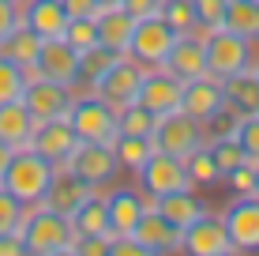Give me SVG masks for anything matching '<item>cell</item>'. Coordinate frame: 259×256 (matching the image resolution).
Instances as JSON below:
<instances>
[{
  "label": "cell",
  "mask_w": 259,
  "mask_h": 256,
  "mask_svg": "<svg viewBox=\"0 0 259 256\" xmlns=\"http://www.w3.org/2000/svg\"><path fill=\"white\" fill-rule=\"evenodd\" d=\"M91 192H98V189H91L87 181H79L71 170L60 166V170L53 173L46 196H41V207H49V211H57V215H68V218H71L79 207H83V200L91 196Z\"/></svg>",
  "instance_id": "20"
},
{
  "label": "cell",
  "mask_w": 259,
  "mask_h": 256,
  "mask_svg": "<svg viewBox=\"0 0 259 256\" xmlns=\"http://www.w3.org/2000/svg\"><path fill=\"white\" fill-rule=\"evenodd\" d=\"M41 42H46V38H41L38 30H30V26L19 19V26H15L4 42H0V53H4V57H12L15 64H23L26 72H30L34 60H38V53H41Z\"/></svg>",
  "instance_id": "27"
},
{
  "label": "cell",
  "mask_w": 259,
  "mask_h": 256,
  "mask_svg": "<svg viewBox=\"0 0 259 256\" xmlns=\"http://www.w3.org/2000/svg\"><path fill=\"white\" fill-rule=\"evenodd\" d=\"M23 23L30 30H38L41 38H60L68 26V12H64V0H23L19 8Z\"/></svg>",
  "instance_id": "22"
},
{
  "label": "cell",
  "mask_w": 259,
  "mask_h": 256,
  "mask_svg": "<svg viewBox=\"0 0 259 256\" xmlns=\"http://www.w3.org/2000/svg\"><path fill=\"white\" fill-rule=\"evenodd\" d=\"M71 98H75V87L64 83H53V79L30 76L23 87V105L30 109L34 121H49V117H68Z\"/></svg>",
  "instance_id": "10"
},
{
  "label": "cell",
  "mask_w": 259,
  "mask_h": 256,
  "mask_svg": "<svg viewBox=\"0 0 259 256\" xmlns=\"http://www.w3.org/2000/svg\"><path fill=\"white\" fill-rule=\"evenodd\" d=\"M71 256H113V237H75Z\"/></svg>",
  "instance_id": "42"
},
{
  "label": "cell",
  "mask_w": 259,
  "mask_h": 256,
  "mask_svg": "<svg viewBox=\"0 0 259 256\" xmlns=\"http://www.w3.org/2000/svg\"><path fill=\"white\" fill-rule=\"evenodd\" d=\"M109 147H113V155H117L120 170H128V173H139L143 162L154 155V143H150V136H124V132H117V139H113Z\"/></svg>",
  "instance_id": "31"
},
{
  "label": "cell",
  "mask_w": 259,
  "mask_h": 256,
  "mask_svg": "<svg viewBox=\"0 0 259 256\" xmlns=\"http://www.w3.org/2000/svg\"><path fill=\"white\" fill-rule=\"evenodd\" d=\"M184 170H188L192 189L210 192V189L222 185V170H218V162H214V155H210V143H199L192 155H184Z\"/></svg>",
  "instance_id": "28"
},
{
  "label": "cell",
  "mask_w": 259,
  "mask_h": 256,
  "mask_svg": "<svg viewBox=\"0 0 259 256\" xmlns=\"http://www.w3.org/2000/svg\"><path fill=\"white\" fill-rule=\"evenodd\" d=\"M173 42H177L173 26L162 15H147V19H136V30H132V42H128V57L143 68H162Z\"/></svg>",
  "instance_id": "7"
},
{
  "label": "cell",
  "mask_w": 259,
  "mask_h": 256,
  "mask_svg": "<svg viewBox=\"0 0 259 256\" xmlns=\"http://www.w3.org/2000/svg\"><path fill=\"white\" fill-rule=\"evenodd\" d=\"M150 204H154V211H162L177 230H184V226L195 223L203 211H210V204L199 196V189H177V192H169V196L150 200Z\"/></svg>",
  "instance_id": "21"
},
{
  "label": "cell",
  "mask_w": 259,
  "mask_h": 256,
  "mask_svg": "<svg viewBox=\"0 0 259 256\" xmlns=\"http://www.w3.org/2000/svg\"><path fill=\"white\" fill-rule=\"evenodd\" d=\"M105 207H109V234L128 237L136 230V223L143 218V211L150 207V196L139 185H120V189L105 192Z\"/></svg>",
  "instance_id": "15"
},
{
  "label": "cell",
  "mask_w": 259,
  "mask_h": 256,
  "mask_svg": "<svg viewBox=\"0 0 259 256\" xmlns=\"http://www.w3.org/2000/svg\"><path fill=\"white\" fill-rule=\"evenodd\" d=\"M117 132H124V136H150L154 132V113H147L139 102L124 105V109H117Z\"/></svg>",
  "instance_id": "33"
},
{
  "label": "cell",
  "mask_w": 259,
  "mask_h": 256,
  "mask_svg": "<svg viewBox=\"0 0 259 256\" xmlns=\"http://www.w3.org/2000/svg\"><path fill=\"white\" fill-rule=\"evenodd\" d=\"M136 185L147 192L150 200L169 196V192H177V189H192L188 170H184V158L165 155V151H154L147 162H143V170L136 173Z\"/></svg>",
  "instance_id": "9"
},
{
  "label": "cell",
  "mask_w": 259,
  "mask_h": 256,
  "mask_svg": "<svg viewBox=\"0 0 259 256\" xmlns=\"http://www.w3.org/2000/svg\"><path fill=\"white\" fill-rule=\"evenodd\" d=\"M26 79H30V72H26L23 64H15L12 57H4V53H0V102H15V98H23Z\"/></svg>",
  "instance_id": "32"
},
{
  "label": "cell",
  "mask_w": 259,
  "mask_h": 256,
  "mask_svg": "<svg viewBox=\"0 0 259 256\" xmlns=\"http://www.w3.org/2000/svg\"><path fill=\"white\" fill-rule=\"evenodd\" d=\"M68 121L75 128L79 143H113L117 139V109L98 91H75Z\"/></svg>",
  "instance_id": "3"
},
{
  "label": "cell",
  "mask_w": 259,
  "mask_h": 256,
  "mask_svg": "<svg viewBox=\"0 0 259 256\" xmlns=\"http://www.w3.org/2000/svg\"><path fill=\"white\" fill-rule=\"evenodd\" d=\"M150 143H154V151H165V155L184 158V155H192L199 143H207V136H203V125L195 117H188L184 109H173V113L154 117Z\"/></svg>",
  "instance_id": "6"
},
{
  "label": "cell",
  "mask_w": 259,
  "mask_h": 256,
  "mask_svg": "<svg viewBox=\"0 0 259 256\" xmlns=\"http://www.w3.org/2000/svg\"><path fill=\"white\" fill-rule=\"evenodd\" d=\"M240 113L233 109V105H222L214 117L203 121V136L207 139H237V128H240Z\"/></svg>",
  "instance_id": "34"
},
{
  "label": "cell",
  "mask_w": 259,
  "mask_h": 256,
  "mask_svg": "<svg viewBox=\"0 0 259 256\" xmlns=\"http://www.w3.org/2000/svg\"><path fill=\"white\" fill-rule=\"evenodd\" d=\"M12 4H19V8H23V0H12Z\"/></svg>",
  "instance_id": "51"
},
{
  "label": "cell",
  "mask_w": 259,
  "mask_h": 256,
  "mask_svg": "<svg viewBox=\"0 0 259 256\" xmlns=\"http://www.w3.org/2000/svg\"><path fill=\"white\" fill-rule=\"evenodd\" d=\"M23 215H26V204H23V200H15L12 192L0 185V234H19Z\"/></svg>",
  "instance_id": "39"
},
{
  "label": "cell",
  "mask_w": 259,
  "mask_h": 256,
  "mask_svg": "<svg viewBox=\"0 0 259 256\" xmlns=\"http://www.w3.org/2000/svg\"><path fill=\"white\" fill-rule=\"evenodd\" d=\"M120 8L132 15V19H147V15L162 12V0H120Z\"/></svg>",
  "instance_id": "44"
},
{
  "label": "cell",
  "mask_w": 259,
  "mask_h": 256,
  "mask_svg": "<svg viewBox=\"0 0 259 256\" xmlns=\"http://www.w3.org/2000/svg\"><path fill=\"white\" fill-rule=\"evenodd\" d=\"M222 26L248 42H259V0H229Z\"/></svg>",
  "instance_id": "30"
},
{
  "label": "cell",
  "mask_w": 259,
  "mask_h": 256,
  "mask_svg": "<svg viewBox=\"0 0 259 256\" xmlns=\"http://www.w3.org/2000/svg\"><path fill=\"white\" fill-rule=\"evenodd\" d=\"M181 252L188 256H237V245L226 230L222 211H203L195 223H188L181 230Z\"/></svg>",
  "instance_id": "5"
},
{
  "label": "cell",
  "mask_w": 259,
  "mask_h": 256,
  "mask_svg": "<svg viewBox=\"0 0 259 256\" xmlns=\"http://www.w3.org/2000/svg\"><path fill=\"white\" fill-rule=\"evenodd\" d=\"M19 4H12V0H0V42L8 38V34L15 30V26H19Z\"/></svg>",
  "instance_id": "43"
},
{
  "label": "cell",
  "mask_w": 259,
  "mask_h": 256,
  "mask_svg": "<svg viewBox=\"0 0 259 256\" xmlns=\"http://www.w3.org/2000/svg\"><path fill=\"white\" fill-rule=\"evenodd\" d=\"M19 237L26 245V256H71V245H75L71 218L57 215V211H49L41 204L26 207Z\"/></svg>",
  "instance_id": "1"
},
{
  "label": "cell",
  "mask_w": 259,
  "mask_h": 256,
  "mask_svg": "<svg viewBox=\"0 0 259 256\" xmlns=\"http://www.w3.org/2000/svg\"><path fill=\"white\" fill-rule=\"evenodd\" d=\"M255 72H259V64H255Z\"/></svg>",
  "instance_id": "52"
},
{
  "label": "cell",
  "mask_w": 259,
  "mask_h": 256,
  "mask_svg": "<svg viewBox=\"0 0 259 256\" xmlns=\"http://www.w3.org/2000/svg\"><path fill=\"white\" fill-rule=\"evenodd\" d=\"M71 230L75 237H113L109 234V207H105V189L91 192L83 200V207L71 215Z\"/></svg>",
  "instance_id": "25"
},
{
  "label": "cell",
  "mask_w": 259,
  "mask_h": 256,
  "mask_svg": "<svg viewBox=\"0 0 259 256\" xmlns=\"http://www.w3.org/2000/svg\"><path fill=\"white\" fill-rule=\"evenodd\" d=\"M30 76L53 79V83H64V87H79V53L64 38H46Z\"/></svg>",
  "instance_id": "13"
},
{
  "label": "cell",
  "mask_w": 259,
  "mask_h": 256,
  "mask_svg": "<svg viewBox=\"0 0 259 256\" xmlns=\"http://www.w3.org/2000/svg\"><path fill=\"white\" fill-rule=\"evenodd\" d=\"M210 143V155H214V162H218V170H222V177H226L233 166H240L244 162V147L237 143V139H207Z\"/></svg>",
  "instance_id": "40"
},
{
  "label": "cell",
  "mask_w": 259,
  "mask_h": 256,
  "mask_svg": "<svg viewBox=\"0 0 259 256\" xmlns=\"http://www.w3.org/2000/svg\"><path fill=\"white\" fill-rule=\"evenodd\" d=\"M226 105V83H222L218 76L203 72L199 79H188L181 91V109L188 113V117H195L203 125L207 117H214V113Z\"/></svg>",
  "instance_id": "18"
},
{
  "label": "cell",
  "mask_w": 259,
  "mask_h": 256,
  "mask_svg": "<svg viewBox=\"0 0 259 256\" xmlns=\"http://www.w3.org/2000/svg\"><path fill=\"white\" fill-rule=\"evenodd\" d=\"M30 147L38 155H46L49 162L64 166L71 158V151L79 147V136H75V128H71L68 117H49V121H38V125H34Z\"/></svg>",
  "instance_id": "17"
},
{
  "label": "cell",
  "mask_w": 259,
  "mask_h": 256,
  "mask_svg": "<svg viewBox=\"0 0 259 256\" xmlns=\"http://www.w3.org/2000/svg\"><path fill=\"white\" fill-rule=\"evenodd\" d=\"M222 185L229 189V196H252L255 192V162L244 158L240 166H233V170L222 177Z\"/></svg>",
  "instance_id": "38"
},
{
  "label": "cell",
  "mask_w": 259,
  "mask_h": 256,
  "mask_svg": "<svg viewBox=\"0 0 259 256\" xmlns=\"http://www.w3.org/2000/svg\"><path fill=\"white\" fill-rule=\"evenodd\" d=\"M60 38H64L75 53H87L91 46H98V23L94 19H68Z\"/></svg>",
  "instance_id": "37"
},
{
  "label": "cell",
  "mask_w": 259,
  "mask_h": 256,
  "mask_svg": "<svg viewBox=\"0 0 259 256\" xmlns=\"http://www.w3.org/2000/svg\"><path fill=\"white\" fill-rule=\"evenodd\" d=\"M117 57H124V53H113L105 46H91L87 53H79V87L75 91H94L98 79L117 64Z\"/></svg>",
  "instance_id": "29"
},
{
  "label": "cell",
  "mask_w": 259,
  "mask_h": 256,
  "mask_svg": "<svg viewBox=\"0 0 259 256\" xmlns=\"http://www.w3.org/2000/svg\"><path fill=\"white\" fill-rule=\"evenodd\" d=\"M255 64H259V42H248L240 34L226 30V26L207 34V72L210 76L229 79V76L244 72V68H255Z\"/></svg>",
  "instance_id": "4"
},
{
  "label": "cell",
  "mask_w": 259,
  "mask_h": 256,
  "mask_svg": "<svg viewBox=\"0 0 259 256\" xmlns=\"http://www.w3.org/2000/svg\"><path fill=\"white\" fill-rule=\"evenodd\" d=\"M158 15H162L177 34H192L195 30V4L192 0H162V12Z\"/></svg>",
  "instance_id": "35"
},
{
  "label": "cell",
  "mask_w": 259,
  "mask_h": 256,
  "mask_svg": "<svg viewBox=\"0 0 259 256\" xmlns=\"http://www.w3.org/2000/svg\"><path fill=\"white\" fill-rule=\"evenodd\" d=\"M139 83H143V64H136V60L124 53V57H117V64L98 79L94 91L102 94L113 109H124V105H132L139 98Z\"/></svg>",
  "instance_id": "14"
},
{
  "label": "cell",
  "mask_w": 259,
  "mask_h": 256,
  "mask_svg": "<svg viewBox=\"0 0 259 256\" xmlns=\"http://www.w3.org/2000/svg\"><path fill=\"white\" fill-rule=\"evenodd\" d=\"M113 256H143V245L136 237H113Z\"/></svg>",
  "instance_id": "47"
},
{
  "label": "cell",
  "mask_w": 259,
  "mask_h": 256,
  "mask_svg": "<svg viewBox=\"0 0 259 256\" xmlns=\"http://www.w3.org/2000/svg\"><path fill=\"white\" fill-rule=\"evenodd\" d=\"M34 125H38V121L30 117V109L23 105V98L0 102V143H8L12 151H19V147H30Z\"/></svg>",
  "instance_id": "24"
},
{
  "label": "cell",
  "mask_w": 259,
  "mask_h": 256,
  "mask_svg": "<svg viewBox=\"0 0 259 256\" xmlns=\"http://www.w3.org/2000/svg\"><path fill=\"white\" fill-rule=\"evenodd\" d=\"M64 12H68V19H94L102 12V4L98 0H64Z\"/></svg>",
  "instance_id": "45"
},
{
  "label": "cell",
  "mask_w": 259,
  "mask_h": 256,
  "mask_svg": "<svg viewBox=\"0 0 259 256\" xmlns=\"http://www.w3.org/2000/svg\"><path fill=\"white\" fill-rule=\"evenodd\" d=\"M57 170L60 166L49 162L46 155H38L34 147H19V151L12 155V162H8L0 185H4L15 200H23L26 207H34V204H41V196H46V189H49V181H53Z\"/></svg>",
  "instance_id": "2"
},
{
  "label": "cell",
  "mask_w": 259,
  "mask_h": 256,
  "mask_svg": "<svg viewBox=\"0 0 259 256\" xmlns=\"http://www.w3.org/2000/svg\"><path fill=\"white\" fill-rule=\"evenodd\" d=\"M94 23H98V46H105V49H113V53H128V42H132V30H136V19H132L120 4L102 8V12L94 15Z\"/></svg>",
  "instance_id": "23"
},
{
  "label": "cell",
  "mask_w": 259,
  "mask_h": 256,
  "mask_svg": "<svg viewBox=\"0 0 259 256\" xmlns=\"http://www.w3.org/2000/svg\"><path fill=\"white\" fill-rule=\"evenodd\" d=\"M192 4H195V34L207 38L210 30H218V26H222L229 0H192Z\"/></svg>",
  "instance_id": "36"
},
{
  "label": "cell",
  "mask_w": 259,
  "mask_h": 256,
  "mask_svg": "<svg viewBox=\"0 0 259 256\" xmlns=\"http://www.w3.org/2000/svg\"><path fill=\"white\" fill-rule=\"evenodd\" d=\"M98 4H102V8H113V4H120V0H98Z\"/></svg>",
  "instance_id": "49"
},
{
  "label": "cell",
  "mask_w": 259,
  "mask_h": 256,
  "mask_svg": "<svg viewBox=\"0 0 259 256\" xmlns=\"http://www.w3.org/2000/svg\"><path fill=\"white\" fill-rule=\"evenodd\" d=\"M64 170H71L79 181H87L98 192L109 189V185L120 177V162H117V155H113L109 143H79L75 151H71V158L64 162Z\"/></svg>",
  "instance_id": "8"
},
{
  "label": "cell",
  "mask_w": 259,
  "mask_h": 256,
  "mask_svg": "<svg viewBox=\"0 0 259 256\" xmlns=\"http://www.w3.org/2000/svg\"><path fill=\"white\" fill-rule=\"evenodd\" d=\"M222 83H226V105H233L240 117L259 113V72L255 68H244V72L222 79Z\"/></svg>",
  "instance_id": "26"
},
{
  "label": "cell",
  "mask_w": 259,
  "mask_h": 256,
  "mask_svg": "<svg viewBox=\"0 0 259 256\" xmlns=\"http://www.w3.org/2000/svg\"><path fill=\"white\" fill-rule=\"evenodd\" d=\"M226 230L233 237L237 252H259V192L252 196H229V204L222 207Z\"/></svg>",
  "instance_id": "11"
},
{
  "label": "cell",
  "mask_w": 259,
  "mask_h": 256,
  "mask_svg": "<svg viewBox=\"0 0 259 256\" xmlns=\"http://www.w3.org/2000/svg\"><path fill=\"white\" fill-rule=\"evenodd\" d=\"M132 237L143 245V256H169V252H181V230L169 223L162 211H154V204L143 211V218L136 223Z\"/></svg>",
  "instance_id": "16"
},
{
  "label": "cell",
  "mask_w": 259,
  "mask_h": 256,
  "mask_svg": "<svg viewBox=\"0 0 259 256\" xmlns=\"http://www.w3.org/2000/svg\"><path fill=\"white\" fill-rule=\"evenodd\" d=\"M237 143L244 147V155L252 158V162H259V113H252V117L240 121V128H237Z\"/></svg>",
  "instance_id": "41"
},
{
  "label": "cell",
  "mask_w": 259,
  "mask_h": 256,
  "mask_svg": "<svg viewBox=\"0 0 259 256\" xmlns=\"http://www.w3.org/2000/svg\"><path fill=\"white\" fill-rule=\"evenodd\" d=\"M181 91H184V83L169 72V68H143V83H139V98L136 102L147 113L162 117V113L181 109Z\"/></svg>",
  "instance_id": "12"
},
{
  "label": "cell",
  "mask_w": 259,
  "mask_h": 256,
  "mask_svg": "<svg viewBox=\"0 0 259 256\" xmlns=\"http://www.w3.org/2000/svg\"><path fill=\"white\" fill-rule=\"evenodd\" d=\"M0 256H26V245L19 234H0Z\"/></svg>",
  "instance_id": "46"
},
{
  "label": "cell",
  "mask_w": 259,
  "mask_h": 256,
  "mask_svg": "<svg viewBox=\"0 0 259 256\" xmlns=\"http://www.w3.org/2000/svg\"><path fill=\"white\" fill-rule=\"evenodd\" d=\"M255 192H259V162H255Z\"/></svg>",
  "instance_id": "50"
},
{
  "label": "cell",
  "mask_w": 259,
  "mask_h": 256,
  "mask_svg": "<svg viewBox=\"0 0 259 256\" xmlns=\"http://www.w3.org/2000/svg\"><path fill=\"white\" fill-rule=\"evenodd\" d=\"M181 83H188V79H199L203 72H207V38H199V34H177L173 49H169L165 64Z\"/></svg>",
  "instance_id": "19"
},
{
  "label": "cell",
  "mask_w": 259,
  "mask_h": 256,
  "mask_svg": "<svg viewBox=\"0 0 259 256\" xmlns=\"http://www.w3.org/2000/svg\"><path fill=\"white\" fill-rule=\"evenodd\" d=\"M12 147H8V143H0V177H4V170H8V162H12Z\"/></svg>",
  "instance_id": "48"
}]
</instances>
